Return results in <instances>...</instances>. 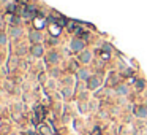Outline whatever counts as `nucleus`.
Returning a JSON list of instances; mask_svg holds the SVG:
<instances>
[{
  "instance_id": "nucleus-9",
  "label": "nucleus",
  "mask_w": 147,
  "mask_h": 135,
  "mask_svg": "<svg viewBox=\"0 0 147 135\" xmlns=\"http://www.w3.org/2000/svg\"><path fill=\"white\" fill-rule=\"evenodd\" d=\"M8 35H10L11 38H19L21 35H22V29H21L19 26H13V27H10Z\"/></svg>"
},
{
  "instance_id": "nucleus-14",
  "label": "nucleus",
  "mask_w": 147,
  "mask_h": 135,
  "mask_svg": "<svg viewBox=\"0 0 147 135\" xmlns=\"http://www.w3.org/2000/svg\"><path fill=\"white\" fill-rule=\"evenodd\" d=\"M2 26H3V17L0 16V29H2Z\"/></svg>"
},
{
  "instance_id": "nucleus-4",
  "label": "nucleus",
  "mask_w": 147,
  "mask_h": 135,
  "mask_svg": "<svg viewBox=\"0 0 147 135\" xmlns=\"http://www.w3.org/2000/svg\"><path fill=\"white\" fill-rule=\"evenodd\" d=\"M92 57H93V54H92L90 49H84V51H81L78 54V60L81 64H89L90 60H92Z\"/></svg>"
},
{
  "instance_id": "nucleus-6",
  "label": "nucleus",
  "mask_w": 147,
  "mask_h": 135,
  "mask_svg": "<svg viewBox=\"0 0 147 135\" xmlns=\"http://www.w3.org/2000/svg\"><path fill=\"white\" fill-rule=\"evenodd\" d=\"M100 84H101V80H100L98 76H90L89 81H87V87H89L90 91H95L100 87Z\"/></svg>"
},
{
  "instance_id": "nucleus-15",
  "label": "nucleus",
  "mask_w": 147,
  "mask_h": 135,
  "mask_svg": "<svg viewBox=\"0 0 147 135\" xmlns=\"http://www.w3.org/2000/svg\"><path fill=\"white\" fill-rule=\"evenodd\" d=\"M146 95H147V92H146Z\"/></svg>"
},
{
  "instance_id": "nucleus-8",
  "label": "nucleus",
  "mask_w": 147,
  "mask_h": 135,
  "mask_svg": "<svg viewBox=\"0 0 147 135\" xmlns=\"http://www.w3.org/2000/svg\"><path fill=\"white\" fill-rule=\"evenodd\" d=\"M90 70H87V69H79L78 70V78L81 81H89V78H90Z\"/></svg>"
},
{
  "instance_id": "nucleus-2",
  "label": "nucleus",
  "mask_w": 147,
  "mask_h": 135,
  "mask_svg": "<svg viewBox=\"0 0 147 135\" xmlns=\"http://www.w3.org/2000/svg\"><path fill=\"white\" fill-rule=\"evenodd\" d=\"M27 38H29V42H30L32 45L41 43V42H43V32H40V30H30L27 34Z\"/></svg>"
},
{
  "instance_id": "nucleus-11",
  "label": "nucleus",
  "mask_w": 147,
  "mask_h": 135,
  "mask_svg": "<svg viewBox=\"0 0 147 135\" xmlns=\"http://www.w3.org/2000/svg\"><path fill=\"white\" fill-rule=\"evenodd\" d=\"M8 37H10V35H7L3 30H0V46H7V43H8Z\"/></svg>"
},
{
  "instance_id": "nucleus-3",
  "label": "nucleus",
  "mask_w": 147,
  "mask_h": 135,
  "mask_svg": "<svg viewBox=\"0 0 147 135\" xmlns=\"http://www.w3.org/2000/svg\"><path fill=\"white\" fill-rule=\"evenodd\" d=\"M29 52H30V56H33V57H43V54L46 52V49H45V46L41 45V43H37V45L30 46Z\"/></svg>"
},
{
  "instance_id": "nucleus-5",
  "label": "nucleus",
  "mask_w": 147,
  "mask_h": 135,
  "mask_svg": "<svg viewBox=\"0 0 147 135\" xmlns=\"http://www.w3.org/2000/svg\"><path fill=\"white\" fill-rule=\"evenodd\" d=\"M46 60H48V64H51V65H55V64L60 60V56H59V52H57V51L51 49V51L46 54Z\"/></svg>"
},
{
  "instance_id": "nucleus-10",
  "label": "nucleus",
  "mask_w": 147,
  "mask_h": 135,
  "mask_svg": "<svg viewBox=\"0 0 147 135\" xmlns=\"http://www.w3.org/2000/svg\"><path fill=\"white\" fill-rule=\"evenodd\" d=\"M116 92L119 94V95H128V92H130V87H128L127 84H119V86L116 87Z\"/></svg>"
},
{
  "instance_id": "nucleus-7",
  "label": "nucleus",
  "mask_w": 147,
  "mask_h": 135,
  "mask_svg": "<svg viewBox=\"0 0 147 135\" xmlns=\"http://www.w3.org/2000/svg\"><path fill=\"white\" fill-rule=\"evenodd\" d=\"M134 114H136V118L146 119L147 118V107H144V105L136 107V108H134Z\"/></svg>"
},
{
  "instance_id": "nucleus-12",
  "label": "nucleus",
  "mask_w": 147,
  "mask_h": 135,
  "mask_svg": "<svg viewBox=\"0 0 147 135\" xmlns=\"http://www.w3.org/2000/svg\"><path fill=\"white\" fill-rule=\"evenodd\" d=\"M144 87H146V81H144V80H138L136 81V89L141 91V89H144Z\"/></svg>"
},
{
  "instance_id": "nucleus-1",
  "label": "nucleus",
  "mask_w": 147,
  "mask_h": 135,
  "mask_svg": "<svg viewBox=\"0 0 147 135\" xmlns=\"http://www.w3.org/2000/svg\"><path fill=\"white\" fill-rule=\"evenodd\" d=\"M70 48H71L73 52H81L86 49V45H84V42H82V38H73L71 42H70Z\"/></svg>"
},
{
  "instance_id": "nucleus-13",
  "label": "nucleus",
  "mask_w": 147,
  "mask_h": 135,
  "mask_svg": "<svg viewBox=\"0 0 147 135\" xmlns=\"http://www.w3.org/2000/svg\"><path fill=\"white\" fill-rule=\"evenodd\" d=\"M103 51L108 52V54H111V51H112V46H111L109 43H103Z\"/></svg>"
}]
</instances>
